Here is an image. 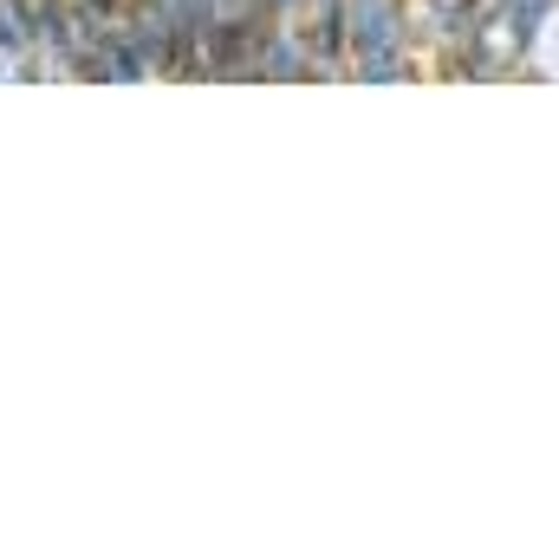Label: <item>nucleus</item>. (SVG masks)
I'll return each mask as SVG.
<instances>
[{"label": "nucleus", "mask_w": 559, "mask_h": 559, "mask_svg": "<svg viewBox=\"0 0 559 559\" xmlns=\"http://www.w3.org/2000/svg\"><path fill=\"white\" fill-rule=\"evenodd\" d=\"M345 59H352V79H365V85L411 79L404 7L397 0H345Z\"/></svg>", "instance_id": "1"}, {"label": "nucleus", "mask_w": 559, "mask_h": 559, "mask_svg": "<svg viewBox=\"0 0 559 559\" xmlns=\"http://www.w3.org/2000/svg\"><path fill=\"white\" fill-rule=\"evenodd\" d=\"M254 79H312V39H306V20L299 13H274L267 33H261V59H254Z\"/></svg>", "instance_id": "2"}]
</instances>
